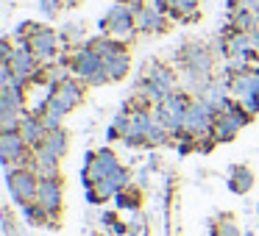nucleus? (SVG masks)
Listing matches in <instances>:
<instances>
[{
    "label": "nucleus",
    "instance_id": "9d476101",
    "mask_svg": "<svg viewBox=\"0 0 259 236\" xmlns=\"http://www.w3.org/2000/svg\"><path fill=\"white\" fill-rule=\"evenodd\" d=\"M39 206H45L48 211H59L62 206V186L56 178H42L39 181Z\"/></svg>",
    "mask_w": 259,
    "mask_h": 236
},
{
    "label": "nucleus",
    "instance_id": "9b49d317",
    "mask_svg": "<svg viewBox=\"0 0 259 236\" xmlns=\"http://www.w3.org/2000/svg\"><path fill=\"white\" fill-rule=\"evenodd\" d=\"M42 150H48V153H53L56 158H62L64 153H67V136L62 134V131H51V134L45 136V142H42Z\"/></svg>",
    "mask_w": 259,
    "mask_h": 236
},
{
    "label": "nucleus",
    "instance_id": "1a4fd4ad",
    "mask_svg": "<svg viewBox=\"0 0 259 236\" xmlns=\"http://www.w3.org/2000/svg\"><path fill=\"white\" fill-rule=\"evenodd\" d=\"M20 134H23V139L28 142V145H42L51 131H48L45 120L34 114V117H23V123H20Z\"/></svg>",
    "mask_w": 259,
    "mask_h": 236
},
{
    "label": "nucleus",
    "instance_id": "7ed1b4c3",
    "mask_svg": "<svg viewBox=\"0 0 259 236\" xmlns=\"http://www.w3.org/2000/svg\"><path fill=\"white\" fill-rule=\"evenodd\" d=\"M214 123V108L209 106V103H192L190 108H187V120H184V128L190 131L192 136H201L206 134L209 128H212Z\"/></svg>",
    "mask_w": 259,
    "mask_h": 236
},
{
    "label": "nucleus",
    "instance_id": "4468645a",
    "mask_svg": "<svg viewBox=\"0 0 259 236\" xmlns=\"http://www.w3.org/2000/svg\"><path fill=\"white\" fill-rule=\"evenodd\" d=\"M167 6H173L176 14H184V12H195L198 0H167Z\"/></svg>",
    "mask_w": 259,
    "mask_h": 236
},
{
    "label": "nucleus",
    "instance_id": "423d86ee",
    "mask_svg": "<svg viewBox=\"0 0 259 236\" xmlns=\"http://www.w3.org/2000/svg\"><path fill=\"white\" fill-rule=\"evenodd\" d=\"M134 23H137V14L131 12V9H125V6H114L112 12H109V17L103 20V31H112L114 36H125V34H131V28H134Z\"/></svg>",
    "mask_w": 259,
    "mask_h": 236
},
{
    "label": "nucleus",
    "instance_id": "ddd939ff",
    "mask_svg": "<svg viewBox=\"0 0 259 236\" xmlns=\"http://www.w3.org/2000/svg\"><path fill=\"white\" fill-rule=\"evenodd\" d=\"M251 181H253V178H251V172H248L245 167H234V169H231V175H229L231 192H237V195L251 189Z\"/></svg>",
    "mask_w": 259,
    "mask_h": 236
},
{
    "label": "nucleus",
    "instance_id": "f8f14e48",
    "mask_svg": "<svg viewBox=\"0 0 259 236\" xmlns=\"http://www.w3.org/2000/svg\"><path fill=\"white\" fill-rule=\"evenodd\" d=\"M137 25L142 31H162V12H156V9H140L137 12Z\"/></svg>",
    "mask_w": 259,
    "mask_h": 236
},
{
    "label": "nucleus",
    "instance_id": "f257e3e1",
    "mask_svg": "<svg viewBox=\"0 0 259 236\" xmlns=\"http://www.w3.org/2000/svg\"><path fill=\"white\" fill-rule=\"evenodd\" d=\"M187 108L190 106H187V100L181 95H167L156 106V120L164 125V131H179V128H184Z\"/></svg>",
    "mask_w": 259,
    "mask_h": 236
},
{
    "label": "nucleus",
    "instance_id": "dca6fc26",
    "mask_svg": "<svg viewBox=\"0 0 259 236\" xmlns=\"http://www.w3.org/2000/svg\"><path fill=\"white\" fill-rule=\"evenodd\" d=\"M218 236H240V230H237V225L231 222V219H226L223 225H220V230H218Z\"/></svg>",
    "mask_w": 259,
    "mask_h": 236
},
{
    "label": "nucleus",
    "instance_id": "a211bd4d",
    "mask_svg": "<svg viewBox=\"0 0 259 236\" xmlns=\"http://www.w3.org/2000/svg\"><path fill=\"white\" fill-rule=\"evenodd\" d=\"M256 28H259V12H256Z\"/></svg>",
    "mask_w": 259,
    "mask_h": 236
},
{
    "label": "nucleus",
    "instance_id": "39448f33",
    "mask_svg": "<svg viewBox=\"0 0 259 236\" xmlns=\"http://www.w3.org/2000/svg\"><path fill=\"white\" fill-rule=\"evenodd\" d=\"M78 103H81V86L73 84V81H62V84L53 86V95H51V103H48V106H53V108L67 114L70 108H75Z\"/></svg>",
    "mask_w": 259,
    "mask_h": 236
},
{
    "label": "nucleus",
    "instance_id": "20e7f679",
    "mask_svg": "<svg viewBox=\"0 0 259 236\" xmlns=\"http://www.w3.org/2000/svg\"><path fill=\"white\" fill-rule=\"evenodd\" d=\"M9 189H12V195L17 197V203H23V206H28V203L39 195V184L34 181V175L23 172V169L9 175Z\"/></svg>",
    "mask_w": 259,
    "mask_h": 236
},
{
    "label": "nucleus",
    "instance_id": "6e6552de",
    "mask_svg": "<svg viewBox=\"0 0 259 236\" xmlns=\"http://www.w3.org/2000/svg\"><path fill=\"white\" fill-rule=\"evenodd\" d=\"M28 47L34 50L36 58H51L56 53V34L53 31H45V28H36L34 25V36H31Z\"/></svg>",
    "mask_w": 259,
    "mask_h": 236
},
{
    "label": "nucleus",
    "instance_id": "2eb2a0df",
    "mask_svg": "<svg viewBox=\"0 0 259 236\" xmlns=\"http://www.w3.org/2000/svg\"><path fill=\"white\" fill-rule=\"evenodd\" d=\"M114 203H117L120 208H137V197H131L128 192H117V195H114Z\"/></svg>",
    "mask_w": 259,
    "mask_h": 236
},
{
    "label": "nucleus",
    "instance_id": "f3484780",
    "mask_svg": "<svg viewBox=\"0 0 259 236\" xmlns=\"http://www.w3.org/2000/svg\"><path fill=\"white\" fill-rule=\"evenodd\" d=\"M42 12H45L48 17H53V14H56V0H42Z\"/></svg>",
    "mask_w": 259,
    "mask_h": 236
},
{
    "label": "nucleus",
    "instance_id": "f03ea898",
    "mask_svg": "<svg viewBox=\"0 0 259 236\" xmlns=\"http://www.w3.org/2000/svg\"><path fill=\"white\" fill-rule=\"evenodd\" d=\"M73 70L81 75V78L90 81V84H103V81H109V73H106V64H103V56H101V53H95L92 47H87V50H81L78 56H75Z\"/></svg>",
    "mask_w": 259,
    "mask_h": 236
},
{
    "label": "nucleus",
    "instance_id": "0eeeda50",
    "mask_svg": "<svg viewBox=\"0 0 259 236\" xmlns=\"http://www.w3.org/2000/svg\"><path fill=\"white\" fill-rule=\"evenodd\" d=\"M25 145H28V142L23 139V134H20V131H6V134H3V139H0V156H3V161H6V164L23 161Z\"/></svg>",
    "mask_w": 259,
    "mask_h": 236
}]
</instances>
